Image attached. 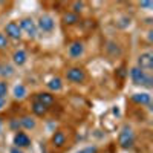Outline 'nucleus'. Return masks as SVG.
Here are the masks:
<instances>
[{"instance_id": "5701e85b", "label": "nucleus", "mask_w": 153, "mask_h": 153, "mask_svg": "<svg viewBox=\"0 0 153 153\" xmlns=\"http://www.w3.org/2000/svg\"><path fill=\"white\" fill-rule=\"evenodd\" d=\"M139 6H141V8H146V9H152L153 3H152V2H141V3H139Z\"/></svg>"}, {"instance_id": "b1692460", "label": "nucleus", "mask_w": 153, "mask_h": 153, "mask_svg": "<svg viewBox=\"0 0 153 153\" xmlns=\"http://www.w3.org/2000/svg\"><path fill=\"white\" fill-rule=\"evenodd\" d=\"M9 153H22V150H20V149H17V147H12Z\"/></svg>"}, {"instance_id": "20e7f679", "label": "nucleus", "mask_w": 153, "mask_h": 153, "mask_svg": "<svg viewBox=\"0 0 153 153\" xmlns=\"http://www.w3.org/2000/svg\"><path fill=\"white\" fill-rule=\"evenodd\" d=\"M141 71L144 72H150L153 69V54L150 52V51H147V52H143L141 55L138 57V66Z\"/></svg>"}, {"instance_id": "1a4fd4ad", "label": "nucleus", "mask_w": 153, "mask_h": 153, "mask_svg": "<svg viewBox=\"0 0 153 153\" xmlns=\"http://www.w3.org/2000/svg\"><path fill=\"white\" fill-rule=\"evenodd\" d=\"M35 101H37V103H40V104H43V106H46L49 109V106L54 104L55 98H54L52 94H49V92H40V94L35 95Z\"/></svg>"}, {"instance_id": "4468645a", "label": "nucleus", "mask_w": 153, "mask_h": 153, "mask_svg": "<svg viewBox=\"0 0 153 153\" xmlns=\"http://www.w3.org/2000/svg\"><path fill=\"white\" fill-rule=\"evenodd\" d=\"M132 100L135 101V103H138V104H146V106H149L150 101H152V97H150L147 92H143V94H135V95L132 97Z\"/></svg>"}, {"instance_id": "f257e3e1", "label": "nucleus", "mask_w": 153, "mask_h": 153, "mask_svg": "<svg viewBox=\"0 0 153 153\" xmlns=\"http://www.w3.org/2000/svg\"><path fill=\"white\" fill-rule=\"evenodd\" d=\"M130 78H132V81L136 86H143V87H147V89H150L152 87V83H153L152 76L147 72H144V71H141L139 68H136V66L130 69Z\"/></svg>"}, {"instance_id": "ddd939ff", "label": "nucleus", "mask_w": 153, "mask_h": 153, "mask_svg": "<svg viewBox=\"0 0 153 153\" xmlns=\"http://www.w3.org/2000/svg\"><path fill=\"white\" fill-rule=\"evenodd\" d=\"M46 86H48L49 91L58 92V91H61V89H63V81H61L60 76H54V78H51V80L46 83Z\"/></svg>"}, {"instance_id": "393cba45", "label": "nucleus", "mask_w": 153, "mask_h": 153, "mask_svg": "<svg viewBox=\"0 0 153 153\" xmlns=\"http://www.w3.org/2000/svg\"><path fill=\"white\" fill-rule=\"evenodd\" d=\"M5 107V100H0V110Z\"/></svg>"}, {"instance_id": "a878e982", "label": "nucleus", "mask_w": 153, "mask_h": 153, "mask_svg": "<svg viewBox=\"0 0 153 153\" xmlns=\"http://www.w3.org/2000/svg\"><path fill=\"white\" fill-rule=\"evenodd\" d=\"M0 132H2V124H0Z\"/></svg>"}, {"instance_id": "0eeeda50", "label": "nucleus", "mask_w": 153, "mask_h": 153, "mask_svg": "<svg viewBox=\"0 0 153 153\" xmlns=\"http://www.w3.org/2000/svg\"><path fill=\"white\" fill-rule=\"evenodd\" d=\"M5 34H6V37L12 38V40H19V38L22 37V31H20L19 23L9 22L6 26H5Z\"/></svg>"}, {"instance_id": "6ab92c4d", "label": "nucleus", "mask_w": 153, "mask_h": 153, "mask_svg": "<svg viewBox=\"0 0 153 153\" xmlns=\"http://www.w3.org/2000/svg\"><path fill=\"white\" fill-rule=\"evenodd\" d=\"M8 46H9L8 37H6L5 34L0 32V51H5V49H8Z\"/></svg>"}, {"instance_id": "f3484780", "label": "nucleus", "mask_w": 153, "mask_h": 153, "mask_svg": "<svg viewBox=\"0 0 153 153\" xmlns=\"http://www.w3.org/2000/svg\"><path fill=\"white\" fill-rule=\"evenodd\" d=\"M26 95H28V91H26V87H25V84L19 83V84L14 86V97L17 100H22V98H25Z\"/></svg>"}, {"instance_id": "f03ea898", "label": "nucleus", "mask_w": 153, "mask_h": 153, "mask_svg": "<svg viewBox=\"0 0 153 153\" xmlns=\"http://www.w3.org/2000/svg\"><path fill=\"white\" fill-rule=\"evenodd\" d=\"M118 144L121 149H130L135 144V133L132 130V127L129 126L123 127V130L120 132V136H118Z\"/></svg>"}, {"instance_id": "a211bd4d", "label": "nucleus", "mask_w": 153, "mask_h": 153, "mask_svg": "<svg viewBox=\"0 0 153 153\" xmlns=\"http://www.w3.org/2000/svg\"><path fill=\"white\" fill-rule=\"evenodd\" d=\"M32 112L37 115V117H43V115H46V112H48V107L40 104V103H37V101H34L32 103Z\"/></svg>"}, {"instance_id": "4be33fe9", "label": "nucleus", "mask_w": 153, "mask_h": 153, "mask_svg": "<svg viewBox=\"0 0 153 153\" xmlns=\"http://www.w3.org/2000/svg\"><path fill=\"white\" fill-rule=\"evenodd\" d=\"M98 150H97V147L95 146H91V147H84V149H81L80 152H76V153H97Z\"/></svg>"}, {"instance_id": "6e6552de", "label": "nucleus", "mask_w": 153, "mask_h": 153, "mask_svg": "<svg viewBox=\"0 0 153 153\" xmlns=\"http://www.w3.org/2000/svg\"><path fill=\"white\" fill-rule=\"evenodd\" d=\"M14 144L17 149H23V147H29L31 146V138L23 133V132H17L14 135Z\"/></svg>"}, {"instance_id": "f8f14e48", "label": "nucleus", "mask_w": 153, "mask_h": 153, "mask_svg": "<svg viewBox=\"0 0 153 153\" xmlns=\"http://www.w3.org/2000/svg\"><path fill=\"white\" fill-rule=\"evenodd\" d=\"M12 61H14V65H17V66H23L25 63L28 61V54L25 52L23 49H19L14 52V55H12Z\"/></svg>"}, {"instance_id": "423d86ee", "label": "nucleus", "mask_w": 153, "mask_h": 153, "mask_svg": "<svg viewBox=\"0 0 153 153\" xmlns=\"http://www.w3.org/2000/svg\"><path fill=\"white\" fill-rule=\"evenodd\" d=\"M37 29H40L46 34L52 32L55 29V20L51 17V16H42L37 22Z\"/></svg>"}, {"instance_id": "dca6fc26", "label": "nucleus", "mask_w": 153, "mask_h": 153, "mask_svg": "<svg viewBox=\"0 0 153 153\" xmlns=\"http://www.w3.org/2000/svg\"><path fill=\"white\" fill-rule=\"evenodd\" d=\"M78 22H80V17L75 12H66V14H63V23L65 25H75Z\"/></svg>"}, {"instance_id": "39448f33", "label": "nucleus", "mask_w": 153, "mask_h": 153, "mask_svg": "<svg viewBox=\"0 0 153 153\" xmlns=\"http://www.w3.org/2000/svg\"><path fill=\"white\" fill-rule=\"evenodd\" d=\"M66 78L71 83L80 84V83H84V80H86V72L81 68H71L66 71Z\"/></svg>"}, {"instance_id": "412c9836", "label": "nucleus", "mask_w": 153, "mask_h": 153, "mask_svg": "<svg viewBox=\"0 0 153 153\" xmlns=\"http://www.w3.org/2000/svg\"><path fill=\"white\" fill-rule=\"evenodd\" d=\"M72 8H74V11H72V12L78 14V12H81V11H83L84 3H83V2H74V3H72Z\"/></svg>"}, {"instance_id": "2eb2a0df", "label": "nucleus", "mask_w": 153, "mask_h": 153, "mask_svg": "<svg viewBox=\"0 0 153 153\" xmlns=\"http://www.w3.org/2000/svg\"><path fill=\"white\" fill-rule=\"evenodd\" d=\"M20 127H23V129H26V130H32L35 129V120L31 118V117H23L20 121H19Z\"/></svg>"}, {"instance_id": "9b49d317", "label": "nucleus", "mask_w": 153, "mask_h": 153, "mask_svg": "<svg viewBox=\"0 0 153 153\" xmlns=\"http://www.w3.org/2000/svg\"><path fill=\"white\" fill-rule=\"evenodd\" d=\"M51 143H52L54 147H63V146L66 144V135H65V132L57 130L52 135V138H51Z\"/></svg>"}, {"instance_id": "aec40b11", "label": "nucleus", "mask_w": 153, "mask_h": 153, "mask_svg": "<svg viewBox=\"0 0 153 153\" xmlns=\"http://www.w3.org/2000/svg\"><path fill=\"white\" fill-rule=\"evenodd\" d=\"M6 94H8V83L0 81V100H5Z\"/></svg>"}, {"instance_id": "9d476101", "label": "nucleus", "mask_w": 153, "mask_h": 153, "mask_svg": "<svg viewBox=\"0 0 153 153\" xmlns=\"http://www.w3.org/2000/svg\"><path fill=\"white\" fill-rule=\"evenodd\" d=\"M69 55L72 57V58H80V57H83V54H84V45L81 43V42H75V43H72L71 46H69Z\"/></svg>"}, {"instance_id": "7ed1b4c3", "label": "nucleus", "mask_w": 153, "mask_h": 153, "mask_svg": "<svg viewBox=\"0 0 153 153\" xmlns=\"http://www.w3.org/2000/svg\"><path fill=\"white\" fill-rule=\"evenodd\" d=\"M19 26H20V31L25 32L29 38H35L38 29H37V25H35V22H34L32 19H29V17L22 19L20 23H19Z\"/></svg>"}]
</instances>
